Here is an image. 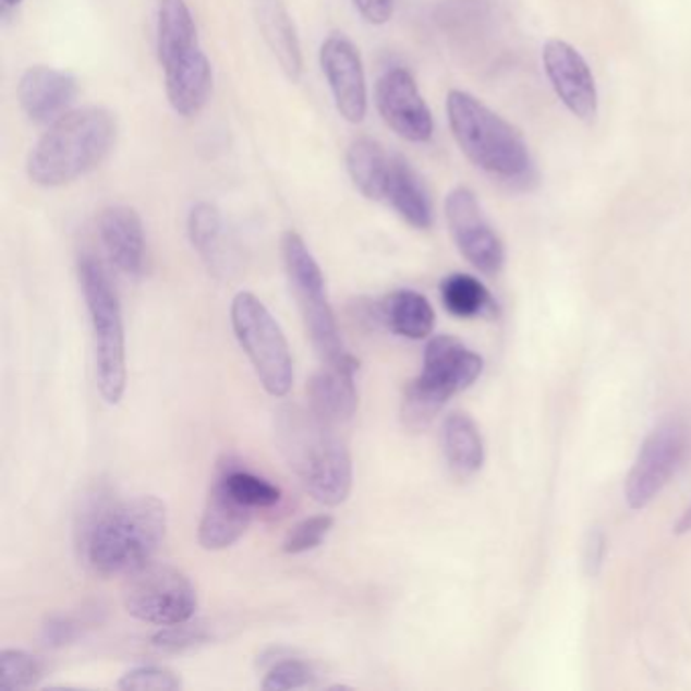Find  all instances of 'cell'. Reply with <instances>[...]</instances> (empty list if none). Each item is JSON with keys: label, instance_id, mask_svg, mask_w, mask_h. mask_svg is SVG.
Segmentation results:
<instances>
[{"label": "cell", "instance_id": "4fadbf2b", "mask_svg": "<svg viewBox=\"0 0 691 691\" xmlns=\"http://www.w3.org/2000/svg\"><path fill=\"white\" fill-rule=\"evenodd\" d=\"M318 59L337 112L349 124L363 122L369 96L360 49L343 33H331L320 45Z\"/></svg>", "mask_w": 691, "mask_h": 691}, {"label": "cell", "instance_id": "8fae6325", "mask_svg": "<svg viewBox=\"0 0 691 691\" xmlns=\"http://www.w3.org/2000/svg\"><path fill=\"white\" fill-rule=\"evenodd\" d=\"M448 230L462 256L483 274H497L504 268L505 250L499 235L471 189H452L445 202Z\"/></svg>", "mask_w": 691, "mask_h": 691}, {"label": "cell", "instance_id": "4dcf8cb0", "mask_svg": "<svg viewBox=\"0 0 691 691\" xmlns=\"http://www.w3.org/2000/svg\"><path fill=\"white\" fill-rule=\"evenodd\" d=\"M315 669L311 663L294 657H282L270 665V671L262 683V690L287 691L301 690L315 683Z\"/></svg>", "mask_w": 691, "mask_h": 691}, {"label": "cell", "instance_id": "30bf717a", "mask_svg": "<svg viewBox=\"0 0 691 691\" xmlns=\"http://www.w3.org/2000/svg\"><path fill=\"white\" fill-rule=\"evenodd\" d=\"M688 452V426L665 420L648 434L627 478V501L633 509L647 507L676 475Z\"/></svg>", "mask_w": 691, "mask_h": 691}, {"label": "cell", "instance_id": "9a60e30c", "mask_svg": "<svg viewBox=\"0 0 691 691\" xmlns=\"http://www.w3.org/2000/svg\"><path fill=\"white\" fill-rule=\"evenodd\" d=\"M16 96L33 124L49 126L70 112L77 98V80L63 70L33 65L21 75Z\"/></svg>", "mask_w": 691, "mask_h": 691}, {"label": "cell", "instance_id": "7a4b0ae2", "mask_svg": "<svg viewBox=\"0 0 691 691\" xmlns=\"http://www.w3.org/2000/svg\"><path fill=\"white\" fill-rule=\"evenodd\" d=\"M274 431L282 457L313 499L327 507L346 504L353 487V462L335 426L311 408L284 405L276 414Z\"/></svg>", "mask_w": 691, "mask_h": 691}, {"label": "cell", "instance_id": "5bb4252c", "mask_svg": "<svg viewBox=\"0 0 691 691\" xmlns=\"http://www.w3.org/2000/svg\"><path fill=\"white\" fill-rule=\"evenodd\" d=\"M544 70L563 106L582 122H594L598 116V92L586 59L560 39L544 45Z\"/></svg>", "mask_w": 691, "mask_h": 691}, {"label": "cell", "instance_id": "1f68e13d", "mask_svg": "<svg viewBox=\"0 0 691 691\" xmlns=\"http://www.w3.org/2000/svg\"><path fill=\"white\" fill-rule=\"evenodd\" d=\"M332 523H335V519L331 516H315V518H306L303 521H299L287 533V537L282 542V551L296 556V554H304V551L315 549L329 535L332 530Z\"/></svg>", "mask_w": 691, "mask_h": 691}, {"label": "cell", "instance_id": "cb8c5ba5", "mask_svg": "<svg viewBox=\"0 0 691 691\" xmlns=\"http://www.w3.org/2000/svg\"><path fill=\"white\" fill-rule=\"evenodd\" d=\"M443 450L452 475H475L485 461V445L475 420L464 412H452L443 424Z\"/></svg>", "mask_w": 691, "mask_h": 691}, {"label": "cell", "instance_id": "5b68a950", "mask_svg": "<svg viewBox=\"0 0 691 691\" xmlns=\"http://www.w3.org/2000/svg\"><path fill=\"white\" fill-rule=\"evenodd\" d=\"M96 351V379L104 402L116 405L126 389V337L120 299L104 264L92 254L77 262Z\"/></svg>", "mask_w": 691, "mask_h": 691}, {"label": "cell", "instance_id": "2e32d148", "mask_svg": "<svg viewBox=\"0 0 691 691\" xmlns=\"http://www.w3.org/2000/svg\"><path fill=\"white\" fill-rule=\"evenodd\" d=\"M360 372V361L353 355H343L335 363H325L323 369L308 381V402L318 419L332 426L343 424L355 416L360 396L355 386V375Z\"/></svg>", "mask_w": 691, "mask_h": 691}, {"label": "cell", "instance_id": "74e56055", "mask_svg": "<svg viewBox=\"0 0 691 691\" xmlns=\"http://www.w3.org/2000/svg\"><path fill=\"white\" fill-rule=\"evenodd\" d=\"M21 2H23V0H2V9H4V11H13L16 7H21Z\"/></svg>", "mask_w": 691, "mask_h": 691}, {"label": "cell", "instance_id": "f546056e", "mask_svg": "<svg viewBox=\"0 0 691 691\" xmlns=\"http://www.w3.org/2000/svg\"><path fill=\"white\" fill-rule=\"evenodd\" d=\"M211 641V629L205 620L189 619L185 622H177L162 627L159 633L153 637V647L162 653H183L191 648L202 647Z\"/></svg>", "mask_w": 691, "mask_h": 691}, {"label": "cell", "instance_id": "8d00e7d4", "mask_svg": "<svg viewBox=\"0 0 691 691\" xmlns=\"http://www.w3.org/2000/svg\"><path fill=\"white\" fill-rule=\"evenodd\" d=\"M691 532V507L681 516L679 523H677V533Z\"/></svg>", "mask_w": 691, "mask_h": 691}, {"label": "cell", "instance_id": "e0dca14e", "mask_svg": "<svg viewBox=\"0 0 691 691\" xmlns=\"http://www.w3.org/2000/svg\"><path fill=\"white\" fill-rule=\"evenodd\" d=\"M98 233L110 262L122 274H145L146 235L141 216L129 205H110L98 217Z\"/></svg>", "mask_w": 691, "mask_h": 691}, {"label": "cell", "instance_id": "d4e9b609", "mask_svg": "<svg viewBox=\"0 0 691 691\" xmlns=\"http://www.w3.org/2000/svg\"><path fill=\"white\" fill-rule=\"evenodd\" d=\"M199 47L197 25L187 0H159L157 58L160 68Z\"/></svg>", "mask_w": 691, "mask_h": 691}, {"label": "cell", "instance_id": "7c38bea8", "mask_svg": "<svg viewBox=\"0 0 691 691\" xmlns=\"http://www.w3.org/2000/svg\"><path fill=\"white\" fill-rule=\"evenodd\" d=\"M375 106L381 120L403 141L422 145L433 138V112L408 70L391 68L381 73L375 86Z\"/></svg>", "mask_w": 691, "mask_h": 691}, {"label": "cell", "instance_id": "277c9868", "mask_svg": "<svg viewBox=\"0 0 691 691\" xmlns=\"http://www.w3.org/2000/svg\"><path fill=\"white\" fill-rule=\"evenodd\" d=\"M448 124L464 157L509 187L535 183V167L518 130L475 96L452 89L447 98Z\"/></svg>", "mask_w": 691, "mask_h": 691}, {"label": "cell", "instance_id": "d6a6232c", "mask_svg": "<svg viewBox=\"0 0 691 691\" xmlns=\"http://www.w3.org/2000/svg\"><path fill=\"white\" fill-rule=\"evenodd\" d=\"M118 688L126 691H174L181 690V679L165 667L145 665L124 674L118 681Z\"/></svg>", "mask_w": 691, "mask_h": 691}, {"label": "cell", "instance_id": "484cf974", "mask_svg": "<svg viewBox=\"0 0 691 691\" xmlns=\"http://www.w3.org/2000/svg\"><path fill=\"white\" fill-rule=\"evenodd\" d=\"M187 233L193 250L214 272H217L223 250V217L214 203L199 202L191 207Z\"/></svg>", "mask_w": 691, "mask_h": 691}, {"label": "cell", "instance_id": "8992f818", "mask_svg": "<svg viewBox=\"0 0 691 691\" xmlns=\"http://www.w3.org/2000/svg\"><path fill=\"white\" fill-rule=\"evenodd\" d=\"M483 372V360L454 337H434L424 351V369L403 393L402 416L408 428H426L440 408Z\"/></svg>", "mask_w": 691, "mask_h": 691}, {"label": "cell", "instance_id": "6da1fadb", "mask_svg": "<svg viewBox=\"0 0 691 691\" xmlns=\"http://www.w3.org/2000/svg\"><path fill=\"white\" fill-rule=\"evenodd\" d=\"M167 535V507L143 495L112 501L104 489L89 493L77 513L75 544L100 577H129L157 556Z\"/></svg>", "mask_w": 691, "mask_h": 691}, {"label": "cell", "instance_id": "e575fe53", "mask_svg": "<svg viewBox=\"0 0 691 691\" xmlns=\"http://www.w3.org/2000/svg\"><path fill=\"white\" fill-rule=\"evenodd\" d=\"M393 4L396 0H353V7L361 19L375 27L386 25L393 16Z\"/></svg>", "mask_w": 691, "mask_h": 691}, {"label": "cell", "instance_id": "603a6c76", "mask_svg": "<svg viewBox=\"0 0 691 691\" xmlns=\"http://www.w3.org/2000/svg\"><path fill=\"white\" fill-rule=\"evenodd\" d=\"M377 315L389 331L412 341L426 339L436 323L433 304L414 290H396L388 294L377 304Z\"/></svg>", "mask_w": 691, "mask_h": 691}, {"label": "cell", "instance_id": "9c48e42d", "mask_svg": "<svg viewBox=\"0 0 691 691\" xmlns=\"http://www.w3.org/2000/svg\"><path fill=\"white\" fill-rule=\"evenodd\" d=\"M122 603L130 617L169 627L195 617L197 592L174 566L148 562L126 577Z\"/></svg>", "mask_w": 691, "mask_h": 691}, {"label": "cell", "instance_id": "f1b7e54d", "mask_svg": "<svg viewBox=\"0 0 691 691\" xmlns=\"http://www.w3.org/2000/svg\"><path fill=\"white\" fill-rule=\"evenodd\" d=\"M45 677V663L21 648L0 653V688L7 691L31 690Z\"/></svg>", "mask_w": 691, "mask_h": 691}, {"label": "cell", "instance_id": "ba28073f", "mask_svg": "<svg viewBox=\"0 0 691 691\" xmlns=\"http://www.w3.org/2000/svg\"><path fill=\"white\" fill-rule=\"evenodd\" d=\"M231 327L262 388L272 398H284L294 381V365L284 331L266 304L252 292H238L231 303Z\"/></svg>", "mask_w": 691, "mask_h": 691}, {"label": "cell", "instance_id": "44dd1931", "mask_svg": "<svg viewBox=\"0 0 691 691\" xmlns=\"http://www.w3.org/2000/svg\"><path fill=\"white\" fill-rule=\"evenodd\" d=\"M386 202L403 221L416 230H431L434 209L431 195L420 181L419 173L402 157H391Z\"/></svg>", "mask_w": 691, "mask_h": 691}, {"label": "cell", "instance_id": "83f0119b", "mask_svg": "<svg viewBox=\"0 0 691 691\" xmlns=\"http://www.w3.org/2000/svg\"><path fill=\"white\" fill-rule=\"evenodd\" d=\"M440 294L448 313L454 317H481L493 311L489 290L471 274H450L440 284Z\"/></svg>", "mask_w": 691, "mask_h": 691}, {"label": "cell", "instance_id": "d6986e66", "mask_svg": "<svg viewBox=\"0 0 691 691\" xmlns=\"http://www.w3.org/2000/svg\"><path fill=\"white\" fill-rule=\"evenodd\" d=\"M162 72L167 98L174 112L183 118L199 114L214 89V70L202 47L173 59Z\"/></svg>", "mask_w": 691, "mask_h": 691}, {"label": "cell", "instance_id": "4316f807", "mask_svg": "<svg viewBox=\"0 0 691 691\" xmlns=\"http://www.w3.org/2000/svg\"><path fill=\"white\" fill-rule=\"evenodd\" d=\"M217 478L240 504L247 505L250 509H270L280 504L282 493L276 485L240 464H233L230 459L219 466Z\"/></svg>", "mask_w": 691, "mask_h": 691}, {"label": "cell", "instance_id": "7402d4cb", "mask_svg": "<svg viewBox=\"0 0 691 691\" xmlns=\"http://www.w3.org/2000/svg\"><path fill=\"white\" fill-rule=\"evenodd\" d=\"M347 173L361 195L369 202H386L391 157L369 136L355 138L346 155Z\"/></svg>", "mask_w": 691, "mask_h": 691}, {"label": "cell", "instance_id": "d590c367", "mask_svg": "<svg viewBox=\"0 0 691 691\" xmlns=\"http://www.w3.org/2000/svg\"><path fill=\"white\" fill-rule=\"evenodd\" d=\"M603 554H605V537L601 533H596L592 537L591 546H589V558H586L592 572H596V568L603 563Z\"/></svg>", "mask_w": 691, "mask_h": 691}, {"label": "cell", "instance_id": "ac0fdd59", "mask_svg": "<svg viewBox=\"0 0 691 691\" xmlns=\"http://www.w3.org/2000/svg\"><path fill=\"white\" fill-rule=\"evenodd\" d=\"M254 21L264 44L290 82H301L304 72L303 47L299 31L284 0H250Z\"/></svg>", "mask_w": 691, "mask_h": 691}, {"label": "cell", "instance_id": "836d02e7", "mask_svg": "<svg viewBox=\"0 0 691 691\" xmlns=\"http://www.w3.org/2000/svg\"><path fill=\"white\" fill-rule=\"evenodd\" d=\"M86 625V620L73 615H51L41 627V643L49 648L68 647L84 634Z\"/></svg>", "mask_w": 691, "mask_h": 691}, {"label": "cell", "instance_id": "52a82bcc", "mask_svg": "<svg viewBox=\"0 0 691 691\" xmlns=\"http://www.w3.org/2000/svg\"><path fill=\"white\" fill-rule=\"evenodd\" d=\"M284 272L303 315L304 327L323 363H335L347 355L337 318L332 313L325 276L301 233L287 231L280 240Z\"/></svg>", "mask_w": 691, "mask_h": 691}, {"label": "cell", "instance_id": "3957f363", "mask_svg": "<svg viewBox=\"0 0 691 691\" xmlns=\"http://www.w3.org/2000/svg\"><path fill=\"white\" fill-rule=\"evenodd\" d=\"M116 138L118 122L110 110L100 106L70 110L49 124L31 148L27 177L33 185L45 189L72 185L110 157Z\"/></svg>", "mask_w": 691, "mask_h": 691}, {"label": "cell", "instance_id": "ffe728a7", "mask_svg": "<svg viewBox=\"0 0 691 691\" xmlns=\"http://www.w3.org/2000/svg\"><path fill=\"white\" fill-rule=\"evenodd\" d=\"M254 509L240 504L223 483L216 478L209 490L199 523V544L209 551L233 546L252 523Z\"/></svg>", "mask_w": 691, "mask_h": 691}]
</instances>
